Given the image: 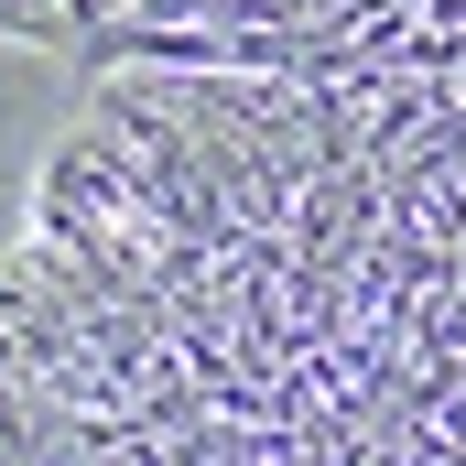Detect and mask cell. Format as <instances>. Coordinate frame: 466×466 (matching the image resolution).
Listing matches in <instances>:
<instances>
[{
    "label": "cell",
    "instance_id": "1",
    "mask_svg": "<svg viewBox=\"0 0 466 466\" xmlns=\"http://www.w3.org/2000/svg\"><path fill=\"white\" fill-rule=\"evenodd\" d=\"M0 466H466V87L87 76L0 249Z\"/></svg>",
    "mask_w": 466,
    "mask_h": 466
},
{
    "label": "cell",
    "instance_id": "2",
    "mask_svg": "<svg viewBox=\"0 0 466 466\" xmlns=\"http://www.w3.org/2000/svg\"><path fill=\"white\" fill-rule=\"evenodd\" d=\"M0 22L87 76L466 87V0H0Z\"/></svg>",
    "mask_w": 466,
    "mask_h": 466
}]
</instances>
